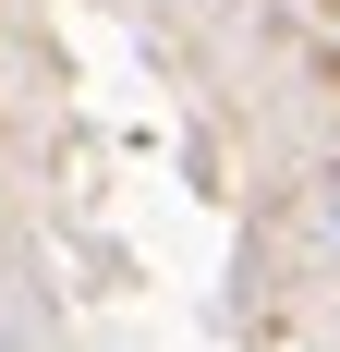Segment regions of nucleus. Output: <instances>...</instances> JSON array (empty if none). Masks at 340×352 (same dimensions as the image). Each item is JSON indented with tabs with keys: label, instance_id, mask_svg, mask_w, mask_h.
Instances as JSON below:
<instances>
[{
	"label": "nucleus",
	"instance_id": "1",
	"mask_svg": "<svg viewBox=\"0 0 340 352\" xmlns=\"http://www.w3.org/2000/svg\"><path fill=\"white\" fill-rule=\"evenodd\" d=\"M316 219H328V243H340V158H328V182H316Z\"/></svg>",
	"mask_w": 340,
	"mask_h": 352
}]
</instances>
